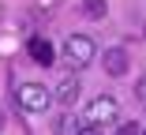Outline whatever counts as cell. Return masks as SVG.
Segmentation results:
<instances>
[{
  "label": "cell",
  "mask_w": 146,
  "mask_h": 135,
  "mask_svg": "<svg viewBox=\"0 0 146 135\" xmlns=\"http://www.w3.org/2000/svg\"><path fill=\"white\" fill-rule=\"evenodd\" d=\"M75 131H79V120L71 113H60V116L52 120V135H75Z\"/></svg>",
  "instance_id": "52a82bcc"
},
{
  "label": "cell",
  "mask_w": 146,
  "mask_h": 135,
  "mask_svg": "<svg viewBox=\"0 0 146 135\" xmlns=\"http://www.w3.org/2000/svg\"><path fill=\"white\" fill-rule=\"evenodd\" d=\"M105 0H82V15L86 19H105Z\"/></svg>",
  "instance_id": "ba28073f"
},
{
  "label": "cell",
  "mask_w": 146,
  "mask_h": 135,
  "mask_svg": "<svg viewBox=\"0 0 146 135\" xmlns=\"http://www.w3.org/2000/svg\"><path fill=\"white\" fill-rule=\"evenodd\" d=\"M135 98H139V101H146V75L135 83Z\"/></svg>",
  "instance_id": "8fae6325"
},
{
  "label": "cell",
  "mask_w": 146,
  "mask_h": 135,
  "mask_svg": "<svg viewBox=\"0 0 146 135\" xmlns=\"http://www.w3.org/2000/svg\"><path fill=\"white\" fill-rule=\"evenodd\" d=\"M86 124H94V128H105L112 120H120V101H116L112 94H98L86 101V113H82Z\"/></svg>",
  "instance_id": "7a4b0ae2"
},
{
  "label": "cell",
  "mask_w": 146,
  "mask_h": 135,
  "mask_svg": "<svg viewBox=\"0 0 146 135\" xmlns=\"http://www.w3.org/2000/svg\"><path fill=\"white\" fill-rule=\"evenodd\" d=\"M75 98H79V75H64L60 83H56V90H52V101L75 105Z\"/></svg>",
  "instance_id": "5b68a950"
},
{
  "label": "cell",
  "mask_w": 146,
  "mask_h": 135,
  "mask_svg": "<svg viewBox=\"0 0 146 135\" xmlns=\"http://www.w3.org/2000/svg\"><path fill=\"white\" fill-rule=\"evenodd\" d=\"M15 105L30 116H41L49 105H52V90L41 86V83H19L15 86Z\"/></svg>",
  "instance_id": "6da1fadb"
},
{
  "label": "cell",
  "mask_w": 146,
  "mask_h": 135,
  "mask_svg": "<svg viewBox=\"0 0 146 135\" xmlns=\"http://www.w3.org/2000/svg\"><path fill=\"white\" fill-rule=\"evenodd\" d=\"M64 57H68L75 68H86V64H94L98 45H94V38H86V34H71V38L64 41Z\"/></svg>",
  "instance_id": "3957f363"
},
{
  "label": "cell",
  "mask_w": 146,
  "mask_h": 135,
  "mask_svg": "<svg viewBox=\"0 0 146 135\" xmlns=\"http://www.w3.org/2000/svg\"><path fill=\"white\" fill-rule=\"evenodd\" d=\"M30 57H34L38 64L49 68V64H52V45H49L45 38H34V41H30Z\"/></svg>",
  "instance_id": "8992f818"
},
{
  "label": "cell",
  "mask_w": 146,
  "mask_h": 135,
  "mask_svg": "<svg viewBox=\"0 0 146 135\" xmlns=\"http://www.w3.org/2000/svg\"><path fill=\"white\" fill-rule=\"evenodd\" d=\"M75 135H101V128H94V124H79Z\"/></svg>",
  "instance_id": "30bf717a"
},
{
  "label": "cell",
  "mask_w": 146,
  "mask_h": 135,
  "mask_svg": "<svg viewBox=\"0 0 146 135\" xmlns=\"http://www.w3.org/2000/svg\"><path fill=\"white\" fill-rule=\"evenodd\" d=\"M101 64H105V71L112 75V79H120V75H127V49H109L105 57H101Z\"/></svg>",
  "instance_id": "277c9868"
},
{
  "label": "cell",
  "mask_w": 146,
  "mask_h": 135,
  "mask_svg": "<svg viewBox=\"0 0 146 135\" xmlns=\"http://www.w3.org/2000/svg\"><path fill=\"white\" fill-rule=\"evenodd\" d=\"M116 135H139V124L127 120V124H120V131H116Z\"/></svg>",
  "instance_id": "9c48e42d"
},
{
  "label": "cell",
  "mask_w": 146,
  "mask_h": 135,
  "mask_svg": "<svg viewBox=\"0 0 146 135\" xmlns=\"http://www.w3.org/2000/svg\"><path fill=\"white\" fill-rule=\"evenodd\" d=\"M0 128H4V116H0Z\"/></svg>",
  "instance_id": "7c38bea8"
}]
</instances>
